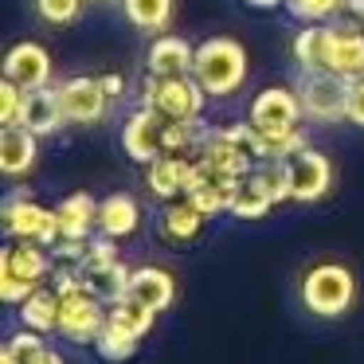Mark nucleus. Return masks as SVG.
I'll list each match as a JSON object with an SVG mask.
<instances>
[{"mask_svg":"<svg viewBox=\"0 0 364 364\" xmlns=\"http://www.w3.org/2000/svg\"><path fill=\"white\" fill-rule=\"evenodd\" d=\"M196 82L208 90L212 102L223 98H235L247 87V75H251V55L239 40L231 36H212V40L196 43V63H192Z\"/></svg>","mask_w":364,"mask_h":364,"instance_id":"obj_1","label":"nucleus"},{"mask_svg":"<svg viewBox=\"0 0 364 364\" xmlns=\"http://www.w3.org/2000/svg\"><path fill=\"white\" fill-rule=\"evenodd\" d=\"M356 301V278L341 262H317L301 278V306L321 321L345 317Z\"/></svg>","mask_w":364,"mask_h":364,"instance_id":"obj_2","label":"nucleus"},{"mask_svg":"<svg viewBox=\"0 0 364 364\" xmlns=\"http://www.w3.org/2000/svg\"><path fill=\"white\" fill-rule=\"evenodd\" d=\"M141 106H153L168 122H200L208 110V90L196 82V75H173V79H145Z\"/></svg>","mask_w":364,"mask_h":364,"instance_id":"obj_3","label":"nucleus"},{"mask_svg":"<svg viewBox=\"0 0 364 364\" xmlns=\"http://www.w3.org/2000/svg\"><path fill=\"white\" fill-rule=\"evenodd\" d=\"M0 220H4V235L9 239H32V243H43V247H55L63 239L55 208H43L40 200H32V192L24 184L4 196Z\"/></svg>","mask_w":364,"mask_h":364,"instance_id":"obj_4","label":"nucleus"},{"mask_svg":"<svg viewBox=\"0 0 364 364\" xmlns=\"http://www.w3.org/2000/svg\"><path fill=\"white\" fill-rule=\"evenodd\" d=\"M321 71L341 75L356 82L364 79V24L353 16H337L325 24V51H321Z\"/></svg>","mask_w":364,"mask_h":364,"instance_id":"obj_5","label":"nucleus"},{"mask_svg":"<svg viewBox=\"0 0 364 364\" xmlns=\"http://www.w3.org/2000/svg\"><path fill=\"white\" fill-rule=\"evenodd\" d=\"M102 329H106V301H98L90 290L59 294V329H55V337L71 341V345H95Z\"/></svg>","mask_w":364,"mask_h":364,"instance_id":"obj_6","label":"nucleus"},{"mask_svg":"<svg viewBox=\"0 0 364 364\" xmlns=\"http://www.w3.org/2000/svg\"><path fill=\"white\" fill-rule=\"evenodd\" d=\"M247 118H251L267 137L290 134V129H298L301 118H306L301 95L294 87H262L259 95L251 98V106H247Z\"/></svg>","mask_w":364,"mask_h":364,"instance_id":"obj_7","label":"nucleus"},{"mask_svg":"<svg viewBox=\"0 0 364 364\" xmlns=\"http://www.w3.org/2000/svg\"><path fill=\"white\" fill-rule=\"evenodd\" d=\"M301 110H306V122H317V126H337L345 122V98H348V79L329 71H314L301 75Z\"/></svg>","mask_w":364,"mask_h":364,"instance_id":"obj_8","label":"nucleus"},{"mask_svg":"<svg viewBox=\"0 0 364 364\" xmlns=\"http://www.w3.org/2000/svg\"><path fill=\"white\" fill-rule=\"evenodd\" d=\"M55 98L63 106L67 126H98L110 110V98H106L98 75H75V79H63L55 87Z\"/></svg>","mask_w":364,"mask_h":364,"instance_id":"obj_9","label":"nucleus"},{"mask_svg":"<svg viewBox=\"0 0 364 364\" xmlns=\"http://www.w3.org/2000/svg\"><path fill=\"white\" fill-rule=\"evenodd\" d=\"M165 129H168V118L157 114L153 106H137L126 122H122V149H126L129 161L137 165H149L165 153Z\"/></svg>","mask_w":364,"mask_h":364,"instance_id":"obj_10","label":"nucleus"},{"mask_svg":"<svg viewBox=\"0 0 364 364\" xmlns=\"http://www.w3.org/2000/svg\"><path fill=\"white\" fill-rule=\"evenodd\" d=\"M255 165H259V161H255L239 141H231L220 126H212L208 141L200 145V153H196V168H200V173H204V176H220V181H243L247 173H255Z\"/></svg>","mask_w":364,"mask_h":364,"instance_id":"obj_11","label":"nucleus"},{"mask_svg":"<svg viewBox=\"0 0 364 364\" xmlns=\"http://www.w3.org/2000/svg\"><path fill=\"white\" fill-rule=\"evenodd\" d=\"M333 188V161L321 149H301L290 157V200L294 204H317Z\"/></svg>","mask_w":364,"mask_h":364,"instance_id":"obj_12","label":"nucleus"},{"mask_svg":"<svg viewBox=\"0 0 364 364\" xmlns=\"http://www.w3.org/2000/svg\"><path fill=\"white\" fill-rule=\"evenodd\" d=\"M200 181V168H196V157H181V153H161L157 161L145 165V188L168 204L176 196H188L192 184Z\"/></svg>","mask_w":364,"mask_h":364,"instance_id":"obj_13","label":"nucleus"},{"mask_svg":"<svg viewBox=\"0 0 364 364\" xmlns=\"http://www.w3.org/2000/svg\"><path fill=\"white\" fill-rule=\"evenodd\" d=\"M4 79H12L24 90H43L51 87V51L36 40H20L4 51Z\"/></svg>","mask_w":364,"mask_h":364,"instance_id":"obj_14","label":"nucleus"},{"mask_svg":"<svg viewBox=\"0 0 364 364\" xmlns=\"http://www.w3.org/2000/svg\"><path fill=\"white\" fill-rule=\"evenodd\" d=\"M0 267L12 270L16 278L32 286H48L55 274V259H51V247L32 243V239H9L4 251H0Z\"/></svg>","mask_w":364,"mask_h":364,"instance_id":"obj_15","label":"nucleus"},{"mask_svg":"<svg viewBox=\"0 0 364 364\" xmlns=\"http://www.w3.org/2000/svg\"><path fill=\"white\" fill-rule=\"evenodd\" d=\"M192 63H196V43H188L184 36H173V32H161L149 43V51H145V71L153 79L192 75Z\"/></svg>","mask_w":364,"mask_h":364,"instance_id":"obj_16","label":"nucleus"},{"mask_svg":"<svg viewBox=\"0 0 364 364\" xmlns=\"http://www.w3.org/2000/svg\"><path fill=\"white\" fill-rule=\"evenodd\" d=\"M36 161H40V137L24 126H4V134H0V173H4V181L12 184L24 181L36 168Z\"/></svg>","mask_w":364,"mask_h":364,"instance_id":"obj_17","label":"nucleus"},{"mask_svg":"<svg viewBox=\"0 0 364 364\" xmlns=\"http://www.w3.org/2000/svg\"><path fill=\"white\" fill-rule=\"evenodd\" d=\"M141 228V204H137L134 192H110V196L98 200V231L110 239H129Z\"/></svg>","mask_w":364,"mask_h":364,"instance_id":"obj_18","label":"nucleus"},{"mask_svg":"<svg viewBox=\"0 0 364 364\" xmlns=\"http://www.w3.org/2000/svg\"><path fill=\"white\" fill-rule=\"evenodd\" d=\"M204 220L208 215L200 212L188 196H176V200H168V204L161 208V239H168L173 247H188V243L200 239Z\"/></svg>","mask_w":364,"mask_h":364,"instance_id":"obj_19","label":"nucleus"},{"mask_svg":"<svg viewBox=\"0 0 364 364\" xmlns=\"http://www.w3.org/2000/svg\"><path fill=\"white\" fill-rule=\"evenodd\" d=\"M20 126L32 129L36 137H55L67 129L63 118V106L55 98V87H43V90H28L24 98V114H20Z\"/></svg>","mask_w":364,"mask_h":364,"instance_id":"obj_20","label":"nucleus"},{"mask_svg":"<svg viewBox=\"0 0 364 364\" xmlns=\"http://www.w3.org/2000/svg\"><path fill=\"white\" fill-rule=\"evenodd\" d=\"M79 274H82L87 290L95 294L98 301L114 306L118 298H126V294H129V278H134V270H129L122 259H106V262H87Z\"/></svg>","mask_w":364,"mask_h":364,"instance_id":"obj_21","label":"nucleus"},{"mask_svg":"<svg viewBox=\"0 0 364 364\" xmlns=\"http://www.w3.org/2000/svg\"><path fill=\"white\" fill-rule=\"evenodd\" d=\"M55 215H59V231L63 239H87L98 231V200L90 192H71L55 204Z\"/></svg>","mask_w":364,"mask_h":364,"instance_id":"obj_22","label":"nucleus"},{"mask_svg":"<svg viewBox=\"0 0 364 364\" xmlns=\"http://www.w3.org/2000/svg\"><path fill=\"white\" fill-rule=\"evenodd\" d=\"M129 294L145 306H153L157 314H165L176 301V278L161 267H137L134 278H129Z\"/></svg>","mask_w":364,"mask_h":364,"instance_id":"obj_23","label":"nucleus"},{"mask_svg":"<svg viewBox=\"0 0 364 364\" xmlns=\"http://www.w3.org/2000/svg\"><path fill=\"white\" fill-rule=\"evenodd\" d=\"M106 325H114V329L145 341L153 333V325H157V309L145 306V301H137L134 294H126V298H118L114 306H106Z\"/></svg>","mask_w":364,"mask_h":364,"instance_id":"obj_24","label":"nucleus"},{"mask_svg":"<svg viewBox=\"0 0 364 364\" xmlns=\"http://www.w3.org/2000/svg\"><path fill=\"white\" fill-rule=\"evenodd\" d=\"M118 4H122V16L129 20V28H137L145 36L168 32L176 9V0H118Z\"/></svg>","mask_w":364,"mask_h":364,"instance_id":"obj_25","label":"nucleus"},{"mask_svg":"<svg viewBox=\"0 0 364 364\" xmlns=\"http://www.w3.org/2000/svg\"><path fill=\"white\" fill-rule=\"evenodd\" d=\"M270 208H278V204L270 200L267 184H262V176H259V168H255V173H247L243 181L235 184V196H231V215L251 223V220L270 215Z\"/></svg>","mask_w":364,"mask_h":364,"instance_id":"obj_26","label":"nucleus"},{"mask_svg":"<svg viewBox=\"0 0 364 364\" xmlns=\"http://www.w3.org/2000/svg\"><path fill=\"white\" fill-rule=\"evenodd\" d=\"M235 184L239 181H220V176H204V173H200V181L192 184L188 200L208 215V220H215V215H231V196H235Z\"/></svg>","mask_w":364,"mask_h":364,"instance_id":"obj_27","label":"nucleus"},{"mask_svg":"<svg viewBox=\"0 0 364 364\" xmlns=\"http://www.w3.org/2000/svg\"><path fill=\"white\" fill-rule=\"evenodd\" d=\"M20 325H28V329L43 333V337L59 329V294L51 290V282L40 286V290H36L32 298L20 306Z\"/></svg>","mask_w":364,"mask_h":364,"instance_id":"obj_28","label":"nucleus"},{"mask_svg":"<svg viewBox=\"0 0 364 364\" xmlns=\"http://www.w3.org/2000/svg\"><path fill=\"white\" fill-rule=\"evenodd\" d=\"M321 51H325V24H301L290 40V59L301 75L321 71Z\"/></svg>","mask_w":364,"mask_h":364,"instance_id":"obj_29","label":"nucleus"},{"mask_svg":"<svg viewBox=\"0 0 364 364\" xmlns=\"http://www.w3.org/2000/svg\"><path fill=\"white\" fill-rule=\"evenodd\" d=\"M345 4L348 0H286L282 9L298 24H329V20L345 16Z\"/></svg>","mask_w":364,"mask_h":364,"instance_id":"obj_30","label":"nucleus"},{"mask_svg":"<svg viewBox=\"0 0 364 364\" xmlns=\"http://www.w3.org/2000/svg\"><path fill=\"white\" fill-rule=\"evenodd\" d=\"M137 345H141L137 337H129V333H122V329H114V325H106V329L98 333V341H95V353L102 356L106 364H122V360H129V356L137 353Z\"/></svg>","mask_w":364,"mask_h":364,"instance_id":"obj_31","label":"nucleus"},{"mask_svg":"<svg viewBox=\"0 0 364 364\" xmlns=\"http://www.w3.org/2000/svg\"><path fill=\"white\" fill-rule=\"evenodd\" d=\"M32 9L48 28H67V24H75V20L82 16L87 0H32Z\"/></svg>","mask_w":364,"mask_h":364,"instance_id":"obj_32","label":"nucleus"},{"mask_svg":"<svg viewBox=\"0 0 364 364\" xmlns=\"http://www.w3.org/2000/svg\"><path fill=\"white\" fill-rule=\"evenodd\" d=\"M255 168H259V176H262V184H267L270 200H274V204H286V200H290V161L267 157V161H259Z\"/></svg>","mask_w":364,"mask_h":364,"instance_id":"obj_33","label":"nucleus"},{"mask_svg":"<svg viewBox=\"0 0 364 364\" xmlns=\"http://www.w3.org/2000/svg\"><path fill=\"white\" fill-rule=\"evenodd\" d=\"M24 98H28L24 87H16L12 79H0V126H20Z\"/></svg>","mask_w":364,"mask_h":364,"instance_id":"obj_34","label":"nucleus"},{"mask_svg":"<svg viewBox=\"0 0 364 364\" xmlns=\"http://www.w3.org/2000/svg\"><path fill=\"white\" fill-rule=\"evenodd\" d=\"M36 290H40V286L24 282V278H16L12 270L0 267V301H4V306H24V301L32 298Z\"/></svg>","mask_w":364,"mask_h":364,"instance_id":"obj_35","label":"nucleus"},{"mask_svg":"<svg viewBox=\"0 0 364 364\" xmlns=\"http://www.w3.org/2000/svg\"><path fill=\"white\" fill-rule=\"evenodd\" d=\"M345 122L356 129H364V79L348 82V98H345Z\"/></svg>","mask_w":364,"mask_h":364,"instance_id":"obj_36","label":"nucleus"},{"mask_svg":"<svg viewBox=\"0 0 364 364\" xmlns=\"http://www.w3.org/2000/svg\"><path fill=\"white\" fill-rule=\"evenodd\" d=\"M98 82H102V90H106L110 102H122L126 90H129V82H126V75H122V71H102V75H98Z\"/></svg>","mask_w":364,"mask_h":364,"instance_id":"obj_37","label":"nucleus"},{"mask_svg":"<svg viewBox=\"0 0 364 364\" xmlns=\"http://www.w3.org/2000/svg\"><path fill=\"white\" fill-rule=\"evenodd\" d=\"M345 16H353V20H360V24H364V0H348Z\"/></svg>","mask_w":364,"mask_h":364,"instance_id":"obj_38","label":"nucleus"},{"mask_svg":"<svg viewBox=\"0 0 364 364\" xmlns=\"http://www.w3.org/2000/svg\"><path fill=\"white\" fill-rule=\"evenodd\" d=\"M36 364H67V360H63V353H55V348L48 345V348H43V356H40Z\"/></svg>","mask_w":364,"mask_h":364,"instance_id":"obj_39","label":"nucleus"},{"mask_svg":"<svg viewBox=\"0 0 364 364\" xmlns=\"http://www.w3.org/2000/svg\"><path fill=\"white\" fill-rule=\"evenodd\" d=\"M243 4H251V9H259V12H270V9H278V4H286V0H243Z\"/></svg>","mask_w":364,"mask_h":364,"instance_id":"obj_40","label":"nucleus"},{"mask_svg":"<svg viewBox=\"0 0 364 364\" xmlns=\"http://www.w3.org/2000/svg\"><path fill=\"white\" fill-rule=\"evenodd\" d=\"M87 4H110V0H87Z\"/></svg>","mask_w":364,"mask_h":364,"instance_id":"obj_41","label":"nucleus"}]
</instances>
